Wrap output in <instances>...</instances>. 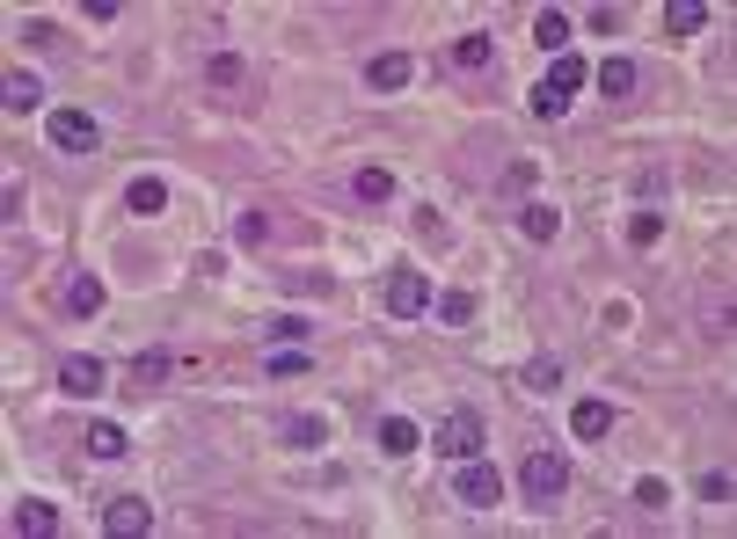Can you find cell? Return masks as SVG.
Returning <instances> with one entry per match:
<instances>
[{"label":"cell","instance_id":"cell-16","mask_svg":"<svg viewBox=\"0 0 737 539\" xmlns=\"http://www.w3.org/2000/svg\"><path fill=\"white\" fill-rule=\"evenodd\" d=\"M533 45H541L548 59H563V51H569V15H563V8H541V15H533Z\"/></svg>","mask_w":737,"mask_h":539},{"label":"cell","instance_id":"cell-10","mask_svg":"<svg viewBox=\"0 0 737 539\" xmlns=\"http://www.w3.org/2000/svg\"><path fill=\"white\" fill-rule=\"evenodd\" d=\"M0 110H8V117H29V110H45V80L15 66V74H8V88H0Z\"/></svg>","mask_w":737,"mask_h":539},{"label":"cell","instance_id":"cell-23","mask_svg":"<svg viewBox=\"0 0 737 539\" xmlns=\"http://www.w3.org/2000/svg\"><path fill=\"white\" fill-rule=\"evenodd\" d=\"M518 379H526V393H555V387H563V365H555V358H533Z\"/></svg>","mask_w":737,"mask_h":539},{"label":"cell","instance_id":"cell-11","mask_svg":"<svg viewBox=\"0 0 737 539\" xmlns=\"http://www.w3.org/2000/svg\"><path fill=\"white\" fill-rule=\"evenodd\" d=\"M591 80H599V96H606V102H628V96H636V59H599V66H591Z\"/></svg>","mask_w":737,"mask_h":539},{"label":"cell","instance_id":"cell-15","mask_svg":"<svg viewBox=\"0 0 737 539\" xmlns=\"http://www.w3.org/2000/svg\"><path fill=\"white\" fill-rule=\"evenodd\" d=\"M124 204H132L139 220H153V212H169V183H161V175H132V190H124Z\"/></svg>","mask_w":737,"mask_h":539},{"label":"cell","instance_id":"cell-26","mask_svg":"<svg viewBox=\"0 0 737 539\" xmlns=\"http://www.w3.org/2000/svg\"><path fill=\"white\" fill-rule=\"evenodd\" d=\"M169 379V350H147V358H132V387H161Z\"/></svg>","mask_w":737,"mask_h":539},{"label":"cell","instance_id":"cell-30","mask_svg":"<svg viewBox=\"0 0 737 539\" xmlns=\"http://www.w3.org/2000/svg\"><path fill=\"white\" fill-rule=\"evenodd\" d=\"M23 45L29 51H51V45H59V29H51L45 15H29V23H23Z\"/></svg>","mask_w":737,"mask_h":539},{"label":"cell","instance_id":"cell-3","mask_svg":"<svg viewBox=\"0 0 737 539\" xmlns=\"http://www.w3.org/2000/svg\"><path fill=\"white\" fill-rule=\"evenodd\" d=\"M453 496H460L467 511H496V503H504V474L475 452V460H460V474H453Z\"/></svg>","mask_w":737,"mask_h":539},{"label":"cell","instance_id":"cell-17","mask_svg":"<svg viewBox=\"0 0 737 539\" xmlns=\"http://www.w3.org/2000/svg\"><path fill=\"white\" fill-rule=\"evenodd\" d=\"M569 430H577L585 444H599L606 430H614V409H606V401H577V409H569Z\"/></svg>","mask_w":737,"mask_h":539},{"label":"cell","instance_id":"cell-31","mask_svg":"<svg viewBox=\"0 0 737 539\" xmlns=\"http://www.w3.org/2000/svg\"><path fill=\"white\" fill-rule=\"evenodd\" d=\"M285 438H293V444H321V438H329V423H307V416H293V423H285Z\"/></svg>","mask_w":737,"mask_h":539},{"label":"cell","instance_id":"cell-9","mask_svg":"<svg viewBox=\"0 0 737 539\" xmlns=\"http://www.w3.org/2000/svg\"><path fill=\"white\" fill-rule=\"evenodd\" d=\"M102 379H110V365H102V358H66V365H59V387L74 393V401H96Z\"/></svg>","mask_w":737,"mask_h":539},{"label":"cell","instance_id":"cell-8","mask_svg":"<svg viewBox=\"0 0 737 539\" xmlns=\"http://www.w3.org/2000/svg\"><path fill=\"white\" fill-rule=\"evenodd\" d=\"M153 525V503H139V496H118V503H102V532L110 539H132Z\"/></svg>","mask_w":737,"mask_h":539},{"label":"cell","instance_id":"cell-2","mask_svg":"<svg viewBox=\"0 0 737 539\" xmlns=\"http://www.w3.org/2000/svg\"><path fill=\"white\" fill-rule=\"evenodd\" d=\"M518 489H526V503L533 511H548V503H563V489H569V452H526V466H518Z\"/></svg>","mask_w":737,"mask_h":539},{"label":"cell","instance_id":"cell-18","mask_svg":"<svg viewBox=\"0 0 737 539\" xmlns=\"http://www.w3.org/2000/svg\"><path fill=\"white\" fill-rule=\"evenodd\" d=\"M453 66L460 74H496V45L490 37H453Z\"/></svg>","mask_w":737,"mask_h":539},{"label":"cell","instance_id":"cell-21","mask_svg":"<svg viewBox=\"0 0 737 539\" xmlns=\"http://www.w3.org/2000/svg\"><path fill=\"white\" fill-rule=\"evenodd\" d=\"M351 197H358V204H388V197H394V175L388 168H358V175H351Z\"/></svg>","mask_w":737,"mask_h":539},{"label":"cell","instance_id":"cell-28","mask_svg":"<svg viewBox=\"0 0 737 539\" xmlns=\"http://www.w3.org/2000/svg\"><path fill=\"white\" fill-rule=\"evenodd\" d=\"M307 372H315L307 350H271V379H307Z\"/></svg>","mask_w":737,"mask_h":539},{"label":"cell","instance_id":"cell-7","mask_svg":"<svg viewBox=\"0 0 737 539\" xmlns=\"http://www.w3.org/2000/svg\"><path fill=\"white\" fill-rule=\"evenodd\" d=\"M8 525H15V539H51V532H59V503H45V496H23V503L8 511Z\"/></svg>","mask_w":737,"mask_h":539},{"label":"cell","instance_id":"cell-14","mask_svg":"<svg viewBox=\"0 0 737 539\" xmlns=\"http://www.w3.org/2000/svg\"><path fill=\"white\" fill-rule=\"evenodd\" d=\"M518 234H526V241H555V234H563V212H555L548 197H533V204H518Z\"/></svg>","mask_w":737,"mask_h":539},{"label":"cell","instance_id":"cell-25","mask_svg":"<svg viewBox=\"0 0 737 539\" xmlns=\"http://www.w3.org/2000/svg\"><path fill=\"white\" fill-rule=\"evenodd\" d=\"M431 306H439L445 328H467V321H475V292H445V299H431Z\"/></svg>","mask_w":737,"mask_h":539},{"label":"cell","instance_id":"cell-20","mask_svg":"<svg viewBox=\"0 0 737 539\" xmlns=\"http://www.w3.org/2000/svg\"><path fill=\"white\" fill-rule=\"evenodd\" d=\"M664 29H672V37H701V29H709V8H701V0H672V8H664Z\"/></svg>","mask_w":737,"mask_h":539},{"label":"cell","instance_id":"cell-29","mask_svg":"<svg viewBox=\"0 0 737 539\" xmlns=\"http://www.w3.org/2000/svg\"><path fill=\"white\" fill-rule=\"evenodd\" d=\"M658 234H664L658 212H636V220H628V248H658Z\"/></svg>","mask_w":737,"mask_h":539},{"label":"cell","instance_id":"cell-4","mask_svg":"<svg viewBox=\"0 0 737 539\" xmlns=\"http://www.w3.org/2000/svg\"><path fill=\"white\" fill-rule=\"evenodd\" d=\"M380 306H388L394 321H423V314H431V277H423V270H388Z\"/></svg>","mask_w":737,"mask_h":539},{"label":"cell","instance_id":"cell-19","mask_svg":"<svg viewBox=\"0 0 737 539\" xmlns=\"http://www.w3.org/2000/svg\"><path fill=\"white\" fill-rule=\"evenodd\" d=\"M315 336V321H299V314H278V321H263V343L271 350H299Z\"/></svg>","mask_w":737,"mask_h":539},{"label":"cell","instance_id":"cell-12","mask_svg":"<svg viewBox=\"0 0 737 539\" xmlns=\"http://www.w3.org/2000/svg\"><path fill=\"white\" fill-rule=\"evenodd\" d=\"M585 80H591V66L577 59V51H563V59H548V80H541V88H555L563 102H577V88H585Z\"/></svg>","mask_w":737,"mask_h":539},{"label":"cell","instance_id":"cell-22","mask_svg":"<svg viewBox=\"0 0 737 539\" xmlns=\"http://www.w3.org/2000/svg\"><path fill=\"white\" fill-rule=\"evenodd\" d=\"M66 306H74V314H102V277L96 270H81L74 285H66Z\"/></svg>","mask_w":737,"mask_h":539},{"label":"cell","instance_id":"cell-27","mask_svg":"<svg viewBox=\"0 0 737 539\" xmlns=\"http://www.w3.org/2000/svg\"><path fill=\"white\" fill-rule=\"evenodd\" d=\"M205 80H212V88H242V80H248V66L234 59V51H220V59L205 66Z\"/></svg>","mask_w":737,"mask_h":539},{"label":"cell","instance_id":"cell-5","mask_svg":"<svg viewBox=\"0 0 737 539\" xmlns=\"http://www.w3.org/2000/svg\"><path fill=\"white\" fill-rule=\"evenodd\" d=\"M45 139H51V153H96L102 147V124L88 117V110H51V124H45Z\"/></svg>","mask_w":737,"mask_h":539},{"label":"cell","instance_id":"cell-13","mask_svg":"<svg viewBox=\"0 0 737 539\" xmlns=\"http://www.w3.org/2000/svg\"><path fill=\"white\" fill-rule=\"evenodd\" d=\"M423 444V423H409V416H380V452L388 460H409Z\"/></svg>","mask_w":737,"mask_h":539},{"label":"cell","instance_id":"cell-6","mask_svg":"<svg viewBox=\"0 0 737 539\" xmlns=\"http://www.w3.org/2000/svg\"><path fill=\"white\" fill-rule=\"evenodd\" d=\"M417 80V59L409 51H380V59H366V88L372 96H402Z\"/></svg>","mask_w":737,"mask_h":539},{"label":"cell","instance_id":"cell-1","mask_svg":"<svg viewBox=\"0 0 737 539\" xmlns=\"http://www.w3.org/2000/svg\"><path fill=\"white\" fill-rule=\"evenodd\" d=\"M431 452H439V460H475V452H482V444H490V430H482V416H475V409H445L439 423H431Z\"/></svg>","mask_w":737,"mask_h":539},{"label":"cell","instance_id":"cell-33","mask_svg":"<svg viewBox=\"0 0 737 539\" xmlns=\"http://www.w3.org/2000/svg\"><path fill=\"white\" fill-rule=\"evenodd\" d=\"M636 503H642V511H664L672 496H664V481H658V474H642V481H636Z\"/></svg>","mask_w":737,"mask_h":539},{"label":"cell","instance_id":"cell-24","mask_svg":"<svg viewBox=\"0 0 737 539\" xmlns=\"http://www.w3.org/2000/svg\"><path fill=\"white\" fill-rule=\"evenodd\" d=\"M88 452L96 460H124V430L118 423H88Z\"/></svg>","mask_w":737,"mask_h":539},{"label":"cell","instance_id":"cell-32","mask_svg":"<svg viewBox=\"0 0 737 539\" xmlns=\"http://www.w3.org/2000/svg\"><path fill=\"white\" fill-rule=\"evenodd\" d=\"M234 241H271V220H263V212H242V220H234Z\"/></svg>","mask_w":737,"mask_h":539},{"label":"cell","instance_id":"cell-34","mask_svg":"<svg viewBox=\"0 0 737 539\" xmlns=\"http://www.w3.org/2000/svg\"><path fill=\"white\" fill-rule=\"evenodd\" d=\"M533 175H541V168H533V161H512V168H504V190H533Z\"/></svg>","mask_w":737,"mask_h":539}]
</instances>
